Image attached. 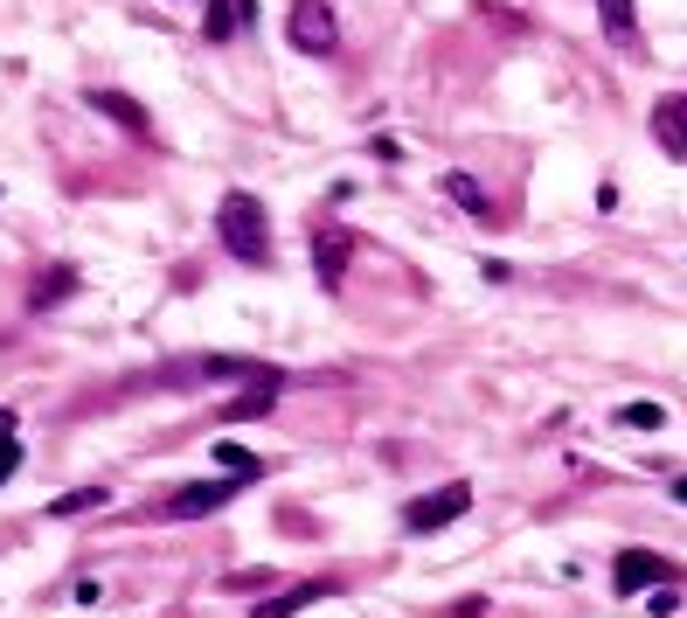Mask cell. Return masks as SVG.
Returning a JSON list of instances; mask_svg holds the SVG:
<instances>
[{
    "label": "cell",
    "instance_id": "obj_1",
    "mask_svg": "<svg viewBox=\"0 0 687 618\" xmlns=\"http://www.w3.org/2000/svg\"><path fill=\"white\" fill-rule=\"evenodd\" d=\"M216 237H222V251L237 257V265H264L272 257V216H264V202L257 195H222V209H216Z\"/></svg>",
    "mask_w": 687,
    "mask_h": 618
},
{
    "label": "cell",
    "instance_id": "obj_2",
    "mask_svg": "<svg viewBox=\"0 0 687 618\" xmlns=\"http://www.w3.org/2000/svg\"><path fill=\"white\" fill-rule=\"evenodd\" d=\"M285 35H292V49H305V56H327V49L340 43L334 0H292V14H285Z\"/></svg>",
    "mask_w": 687,
    "mask_h": 618
},
{
    "label": "cell",
    "instance_id": "obj_3",
    "mask_svg": "<svg viewBox=\"0 0 687 618\" xmlns=\"http://www.w3.org/2000/svg\"><path fill=\"white\" fill-rule=\"evenodd\" d=\"M466 508H472V486H445V494H424V500H410V508H403V529L431 535V529H445V521H458Z\"/></svg>",
    "mask_w": 687,
    "mask_h": 618
},
{
    "label": "cell",
    "instance_id": "obj_4",
    "mask_svg": "<svg viewBox=\"0 0 687 618\" xmlns=\"http://www.w3.org/2000/svg\"><path fill=\"white\" fill-rule=\"evenodd\" d=\"M611 584H618V597H646L653 584H674V570H666L653 549H625L618 570H611Z\"/></svg>",
    "mask_w": 687,
    "mask_h": 618
},
{
    "label": "cell",
    "instance_id": "obj_5",
    "mask_svg": "<svg viewBox=\"0 0 687 618\" xmlns=\"http://www.w3.org/2000/svg\"><path fill=\"white\" fill-rule=\"evenodd\" d=\"M229 494H237V486H222V480H202V486H181V494L167 500L160 514H167V521H202V514H216Z\"/></svg>",
    "mask_w": 687,
    "mask_h": 618
},
{
    "label": "cell",
    "instance_id": "obj_6",
    "mask_svg": "<svg viewBox=\"0 0 687 618\" xmlns=\"http://www.w3.org/2000/svg\"><path fill=\"white\" fill-rule=\"evenodd\" d=\"M653 140H660L674 160H687V98H680V90L653 105Z\"/></svg>",
    "mask_w": 687,
    "mask_h": 618
},
{
    "label": "cell",
    "instance_id": "obj_7",
    "mask_svg": "<svg viewBox=\"0 0 687 618\" xmlns=\"http://www.w3.org/2000/svg\"><path fill=\"white\" fill-rule=\"evenodd\" d=\"M243 22H257V0H216V8H208V43H229V35H237Z\"/></svg>",
    "mask_w": 687,
    "mask_h": 618
},
{
    "label": "cell",
    "instance_id": "obj_8",
    "mask_svg": "<svg viewBox=\"0 0 687 618\" xmlns=\"http://www.w3.org/2000/svg\"><path fill=\"white\" fill-rule=\"evenodd\" d=\"M348 251H354V243L340 237V230L313 243V271H320V286H340V271H348Z\"/></svg>",
    "mask_w": 687,
    "mask_h": 618
},
{
    "label": "cell",
    "instance_id": "obj_9",
    "mask_svg": "<svg viewBox=\"0 0 687 618\" xmlns=\"http://www.w3.org/2000/svg\"><path fill=\"white\" fill-rule=\"evenodd\" d=\"M320 597H334V584H299V591H285V597H264L251 618H292V611H305V605H320Z\"/></svg>",
    "mask_w": 687,
    "mask_h": 618
},
{
    "label": "cell",
    "instance_id": "obj_10",
    "mask_svg": "<svg viewBox=\"0 0 687 618\" xmlns=\"http://www.w3.org/2000/svg\"><path fill=\"white\" fill-rule=\"evenodd\" d=\"M91 105H98V111H105V119H119V125H125V133H140V140L153 133V119H146V111H140V105H132V98H119V90H98V98H91Z\"/></svg>",
    "mask_w": 687,
    "mask_h": 618
},
{
    "label": "cell",
    "instance_id": "obj_11",
    "mask_svg": "<svg viewBox=\"0 0 687 618\" xmlns=\"http://www.w3.org/2000/svg\"><path fill=\"white\" fill-rule=\"evenodd\" d=\"M598 14H604V35H611V43H625V49L639 43V14H632V0H598Z\"/></svg>",
    "mask_w": 687,
    "mask_h": 618
},
{
    "label": "cell",
    "instance_id": "obj_12",
    "mask_svg": "<svg viewBox=\"0 0 687 618\" xmlns=\"http://www.w3.org/2000/svg\"><path fill=\"white\" fill-rule=\"evenodd\" d=\"M445 195H451V202H458L466 216H480V222L493 216V195H486V189H480L472 174H445Z\"/></svg>",
    "mask_w": 687,
    "mask_h": 618
},
{
    "label": "cell",
    "instance_id": "obj_13",
    "mask_svg": "<svg viewBox=\"0 0 687 618\" xmlns=\"http://www.w3.org/2000/svg\"><path fill=\"white\" fill-rule=\"evenodd\" d=\"M216 465H222V473H237V480H264V459H257V452H243L237 438H222V445H216Z\"/></svg>",
    "mask_w": 687,
    "mask_h": 618
},
{
    "label": "cell",
    "instance_id": "obj_14",
    "mask_svg": "<svg viewBox=\"0 0 687 618\" xmlns=\"http://www.w3.org/2000/svg\"><path fill=\"white\" fill-rule=\"evenodd\" d=\"M91 508H105V486H76V494L49 500V514H56V521H70V514H91Z\"/></svg>",
    "mask_w": 687,
    "mask_h": 618
},
{
    "label": "cell",
    "instance_id": "obj_15",
    "mask_svg": "<svg viewBox=\"0 0 687 618\" xmlns=\"http://www.w3.org/2000/svg\"><path fill=\"white\" fill-rule=\"evenodd\" d=\"M14 465H22V438H14V410H0V486L14 480Z\"/></svg>",
    "mask_w": 687,
    "mask_h": 618
},
{
    "label": "cell",
    "instance_id": "obj_16",
    "mask_svg": "<svg viewBox=\"0 0 687 618\" xmlns=\"http://www.w3.org/2000/svg\"><path fill=\"white\" fill-rule=\"evenodd\" d=\"M618 424H625V431H666V410H660V403H625Z\"/></svg>",
    "mask_w": 687,
    "mask_h": 618
},
{
    "label": "cell",
    "instance_id": "obj_17",
    "mask_svg": "<svg viewBox=\"0 0 687 618\" xmlns=\"http://www.w3.org/2000/svg\"><path fill=\"white\" fill-rule=\"evenodd\" d=\"M680 605H687V597H680V584H653V591H646V611H653V618L680 611Z\"/></svg>",
    "mask_w": 687,
    "mask_h": 618
},
{
    "label": "cell",
    "instance_id": "obj_18",
    "mask_svg": "<svg viewBox=\"0 0 687 618\" xmlns=\"http://www.w3.org/2000/svg\"><path fill=\"white\" fill-rule=\"evenodd\" d=\"M63 292H70V271H56V278L35 286V306H49V299H63Z\"/></svg>",
    "mask_w": 687,
    "mask_h": 618
},
{
    "label": "cell",
    "instance_id": "obj_19",
    "mask_svg": "<svg viewBox=\"0 0 687 618\" xmlns=\"http://www.w3.org/2000/svg\"><path fill=\"white\" fill-rule=\"evenodd\" d=\"M674 500H680V508H687V473H680V480H674Z\"/></svg>",
    "mask_w": 687,
    "mask_h": 618
}]
</instances>
